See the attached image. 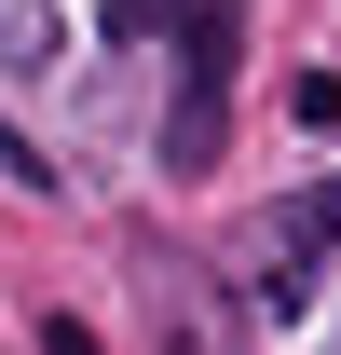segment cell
Segmentation results:
<instances>
[{
	"label": "cell",
	"mask_w": 341,
	"mask_h": 355,
	"mask_svg": "<svg viewBox=\"0 0 341 355\" xmlns=\"http://www.w3.org/2000/svg\"><path fill=\"white\" fill-rule=\"evenodd\" d=\"M42 355H96V328H69V314H55V328H42Z\"/></svg>",
	"instance_id": "277c9868"
},
{
	"label": "cell",
	"mask_w": 341,
	"mask_h": 355,
	"mask_svg": "<svg viewBox=\"0 0 341 355\" xmlns=\"http://www.w3.org/2000/svg\"><path fill=\"white\" fill-rule=\"evenodd\" d=\"M328 246H341V178H314L287 219L259 232V273H246V287H259V314H300V301H314V260H328Z\"/></svg>",
	"instance_id": "7a4b0ae2"
},
{
	"label": "cell",
	"mask_w": 341,
	"mask_h": 355,
	"mask_svg": "<svg viewBox=\"0 0 341 355\" xmlns=\"http://www.w3.org/2000/svg\"><path fill=\"white\" fill-rule=\"evenodd\" d=\"M150 328H164V355H232V314L191 260H150Z\"/></svg>",
	"instance_id": "3957f363"
},
{
	"label": "cell",
	"mask_w": 341,
	"mask_h": 355,
	"mask_svg": "<svg viewBox=\"0 0 341 355\" xmlns=\"http://www.w3.org/2000/svg\"><path fill=\"white\" fill-rule=\"evenodd\" d=\"M110 42H177V69L191 83H232V42H246V14L232 0H110Z\"/></svg>",
	"instance_id": "6da1fadb"
}]
</instances>
